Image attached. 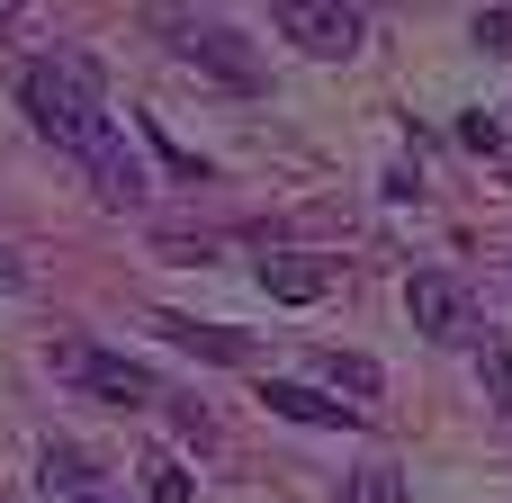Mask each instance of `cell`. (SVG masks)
<instances>
[{"label": "cell", "mask_w": 512, "mask_h": 503, "mask_svg": "<svg viewBox=\"0 0 512 503\" xmlns=\"http://www.w3.org/2000/svg\"><path fill=\"white\" fill-rule=\"evenodd\" d=\"M261 405H270V414H288V423H369L360 405H342V396H324V387H297V378H270V387H261Z\"/></svg>", "instance_id": "obj_7"}, {"label": "cell", "mask_w": 512, "mask_h": 503, "mask_svg": "<svg viewBox=\"0 0 512 503\" xmlns=\"http://www.w3.org/2000/svg\"><path fill=\"white\" fill-rule=\"evenodd\" d=\"M486 396H495V414L512 423V351H486Z\"/></svg>", "instance_id": "obj_13"}, {"label": "cell", "mask_w": 512, "mask_h": 503, "mask_svg": "<svg viewBox=\"0 0 512 503\" xmlns=\"http://www.w3.org/2000/svg\"><path fill=\"white\" fill-rule=\"evenodd\" d=\"M405 315H414V333H423V342H468V333H477V306H468V288H459L450 270H414Z\"/></svg>", "instance_id": "obj_4"}, {"label": "cell", "mask_w": 512, "mask_h": 503, "mask_svg": "<svg viewBox=\"0 0 512 503\" xmlns=\"http://www.w3.org/2000/svg\"><path fill=\"white\" fill-rule=\"evenodd\" d=\"M477 45H486V54H504V63H512V9H477Z\"/></svg>", "instance_id": "obj_12"}, {"label": "cell", "mask_w": 512, "mask_h": 503, "mask_svg": "<svg viewBox=\"0 0 512 503\" xmlns=\"http://www.w3.org/2000/svg\"><path fill=\"white\" fill-rule=\"evenodd\" d=\"M261 288L288 297V306H315V297L333 288V261H315V252H270V261H261Z\"/></svg>", "instance_id": "obj_6"}, {"label": "cell", "mask_w": 512, "mask_h": 503, "mask_svg": "<svg viewBox=\"0 0 512 503\" xmlns=\"http://www.w3.org/2000/svg\"><path fill=\"white\" fill-rule=\"evenodd\" d=\"M54 378L90 387L99 405H162V378L126 351H99V342H54Z\"/></svg>", "instance_id": "obj_2"}, {"label": "cell", "mask_w": 512, "mask_h": 503, "mask_svg": "<svg viewBox=\"0 0 512 503\" xmlns=\"http://www.w3.org/2000/svg\"><path fill=\"white\" fill-rule=\"evenodd\" d=\"M153 333H171L180 351H198V360H216V369H252V360H261L243 333H225V324H198V315H153Z\"/></svg>", "instance_id": "obj_5"}, {"label": "cell", "mask_w": 512, "mask_h": 503, "mask_svg": "<svg viewBox=\"0 0 512 503\" xmlns=\"http://www.w3.org/2000/svg\"><path fill=\"white\" fill-rule=\"evenodd\" d=\"M315 369H324V387H333V396H351L360 414H369V396L387 387V378H378V360H360V351H315Z\"/></svg>", "instance_id": "obj_9"}, {"label": "cell", "mask_w": 512, "mask_h": 503, "mask_svg": "<svg viewBox=\"0 0 512 503\" xmlns=\"http://www.w3.org/2000/svg\"><path fill=\"white\" fill-rule=\"evenodd\" d=\"M171 423H180V432H189V441H198V450H207V441H216V423H207V414H198V405H171Z\"/></svg>", "instance_id": "obj_14"}, {"label": "cell", "mask_w": 512, "mask_h": 503, "mask_svg": "<svg viewBox=\"0 0 512 503\" xmlns=\"http://www.w3.org/2000/svg\"><path fill=\"white\" fill-rule=\"evenodd\" d=\"M18 108L36 117V135H45L54 153H72V162L90 171V189H99L108 207H144V198H153L144 162L126 153V126H117L108 99H99V63H81V54H36V63H18Z\"/></svg>", "instance_id": "obj_1"}, {"label": "cell", "mask_w": 512, "mask_h": 503, "mask_svg": "<svg viewBox=\"0 0 512 503\" xmlns=\"http://www.w3.org/2000/svg\"><path fill=\"white\" fill-rule=\"evenodd\" d=\"M18 9H27V0H0V18H18Z\"/></svg>", "instance_id": "obj_16"}, {"label": "cell", "mask_w": 512, "mask_h": 503, "mask_svg": "<svg viewBox=\"0 0 512 503\" xmlns=\"http://www.w3.org/2000/svg\"><path fill=\"white\" fill-rule=\"evenodd\" d=\"M54 503H108V495H99V486H72V495H54Z\"/></svg>", "instance_id": "obj_15"}, {"label": "cell", "mask_w": 512, "mask_h": 503, "mask_svg": "<svg viewBox=\"0 0 512 503\" xmlns=\"http://www.w3.org/2000/svg\"><path fill=\"white\" fill-rule=\"evenodd\" d=\"M270 18H279V36H288L297 54H315V63H351L360 36H369L351 0H270Z\"/></svg>", "instance_id": "obj_3"}, {"label": "cell", "mask_w": 512, "mask_h": 503, "mask_svg": "<svg viewBox=\"0 0 512 503\" xmlns=\"http://www.w3.org/2000/svg\"><path fill=\"white\" fill-rule=\"evenodd\" d=\"M135 477H144V495H153V503H198V486H189V468H180L171 450H153V459H144Z\"/></svg>", "instance_id": "obj_10"}, {"label": "cell", "mask_w": 512, "mask_h": 503, "mask_svg": "<svg viewBox=\"0 0 512 503\" xmlns=\"http://www.w3.org/2000/svg\"><path fill=\"white\" fill-rule=\"evenodd\" d=\"M189 63H207V72H225L234 90H252V81H261V63L243 54V36H234V27H207V36H189Z\"/></svg>", "instance_id": "obj_8"}, {"label": "cell", "mask_w": 512, "mask_h": 503, "mask_svg": "<svg viewBox=\"0 0 512 503\" xmlns=\"http://www.w3.org/2000/svg\"><path fill=\"white\" fill-rule=\"evenodd\" d=\"M342 503H405V477L378 459V468H360V477H342Z\"/></svg>", "instance_id": "obj_11"}]
</instances>
